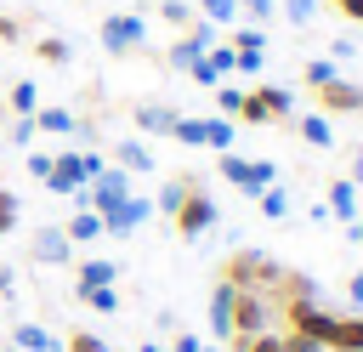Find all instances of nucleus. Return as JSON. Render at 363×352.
Returning a JSON list of instances; mask_svg holds the SVG:
<instances>
[{
    "label": "nucleus",
    "instance_id": "1",
    "mask_svg": "<svg viewBox=\"0 0 363 352\" xmlns=\"http://www.w3.org/2000/svg\"><path fill=\"white\" fill-rule=\"evenodd\" d=\"M176 210H170V221H176V233L182 238H199V233H210V221H216V204L204 199V182L193 176V170H176Z\"/></svg>",
    "mask_w": 363,
    "mask_h": 352
},
{
    "label": "nucleus",
    "instance_id": "2",
    "mask_svg": "<svg viewBox=\"0 0 363 352\" xmlns=\"http://www.w3.org/2000/svg\"><path fill=\"white\" fill-rule=\"evenodd\" d=\"M221 278H227L233 290H261V295L278 301V278H284V267H278L272 255H261V250H233L227 267H221Z\"/></svg>",
    "mask_w": 363,
    "mask_h": 352
},
{
    "label": "nucleus",
    "instance_id": "3",
    "mask_svg": "<svg viewBox=\"0 0 363 352\" xmlns=\"http://www.w3.org/2000/svg\"><path fill=\"white\" fill-rule=\"evenodd\" d=\"M261 329H278V301L261 295V290H238V295H233V341H227V346H244V341L261 335Z\"/></svg>",
    "mask_w": 363,
    "mask_h": 352
},
{
    "label": "nucleus",
    "instance_id": "4",
    "mask_svg": "<svg viewBox=\"0 0 363 352\" xmlns=\"http://www.w3.org/2000/svg\"><path fill=\"white\" fill-rule=\"evenodd\" d=\"M289 114H295V97L284 85H255V91H244V108H238L244 125H278Z\"/></svg>",
    "mask_w": 363,
    "mask_h": 352
},
{
    "label": "nucleus",
    "instance_id": "5",
    "mask_svg": "<svg viewBox=\"0 0 363 352\" xmlns=\"http://www.w3.org/2000/svg\"><path fill=\"white\" fill-rule=\"evenodd\" d=\"M210 45H216V23H204V17H193V23H187V28H182V34L170 40V51H164V62H170V68H187V62H199V57H204Z\"/></svg>",
    "mask_w": 363,
    "mask_h": 352
},
{
    "label": "nucleus",
    "instance_id": "6",
    "mask_svg": "<svg viewBox=\"0 0 363 352\" xmlns=\"http://www.w3.org/2000/svg\"><path fill=\"white\" fill-rule=\"evenodd\" d=\"M142 40H147V23H142V17H130V11H113V17H102V45H108L113 57H130V51H142Z\"/></svg>",
    "mask_w": 363,
    "mask_h": 352
},
{
    "label": "nucleus",
    "instance_id": "7",
    "mask_svg": "<svg viewBox=\"0 0 363 352\" xmlns=\"http://www.w3.org/2000/svg\"><path fill=\"white\" fill-rule=\"evenodd\" d=\"M216 170L227 176V182H238L244 193H261V187H272V165L261 159V165H250V159H233V153H221L216 159Z\"/></svg>",
    "mask_w": 363,
    "mask_h": 352
},
{
    "label": "nucleus",
    "instance_id": "8",
    "mask_svg": "<svg viewBox=\"0 0 363 352\" xmlns=\"http://www.w3.org/2000/svg\"><path fill=\"white\" fill-rule=\"evenodd\" d=\"M318 114H363V85H352V79L318 85Z\"/></svg>",
    "mask_w": 363,
    "mask_h": 352
},
{
    "label": "nucleus",
    "instance_id": "9",
    "mask_svg": "<svg viewBox=\"0 0 363 352\" xmlns=\"http://www.w3.org/2000/svg\"><path fill=\"white\" fill-rule=\"evenodd\" d=\"M28 255H34L40 267H62V261L74 255V244H68V233H62V227H40V233H34V244H28Z\"/></svg>",
    "mask_w": 363,
    "mask_h": 352
},
{
    "label": "nucleus",
    "instance_id": "10",
    "mask_svg": "<svg viewBox=\"0 0 363 352\" xmlns=\"http://www.w3.org/2000/svg\"><path fill=\"white\" fill-rule=\"evenodd\" d=\"M45 187H51V193H79V187H85V159H79V153H62V159H51V170H45Z\"/></svg>",
    "mask_w": 363,
    "mask_h": 352
},
{
    "label": "nucleus",
    "instance_id": "11",
    "mask_svg": "<svg viewBox=\"0 0 363 352\" xmlns=\"http://www.w3.org/2000/svg\"><path fill=\"white\" fill-rule=\"evenodd\" d=\"M233 284L227 278H216V290H210V335L216 341H233Z\"/></svg>",
    "mask_w": 363,
    "mask_h": 352
},
{
    "label": "nucleus",
    "instance_id": "12",
    "mask_svg": "<svg viewBox=\"0 0 363 352\" xmlns=\"http://www.w3.org/2000/svg\"><path fill=\"white\" fill-rule=\"evenodd\" d=\"M147 216H153V204H147V199H130V193H125V199H119V204H113V210H108L102 221H108V233H130V227H142Z\"/></svg>",
    "mask_w": 363,
    "mask_h": 352
},
{
    "label": "nucleus",
    "instance_id": "13",
    "mask_svg": "<svg viewBox=\"0 0 363 352\" xmlns=\"http://www.w3.org/2000/svg\"><path fill=\"white\" fill-rule=\"evenodd\" d=\"M62 233H68V244H91V238H102V233H108V221H102L96 210H85V204H79V216H68V227H62Z\"/></svg>",
    "mask_w": 363,
    "mask_h": 352
},
{
    "label": "nucleus",
    "instance_id": "14",
    "mask_svg": "<svg viewBox=\"0 0 363 352\" xmlns=\"http://www.w3.org/2000/svg\"><path fill=\"white\" fill-rule=\"evenodd\" d=\"M34 131H51V136H74V131H79V119H74L68 108H34Z\"/></svg>",
    "mask_w": 363,
    "mask_h": 352
},
{
    "label": "nucleus",
    "instance_id": "15",
    "mask_svg": "<svg viewBox=\"0 0 363 352\" xmlns=\"http://www.w3.org/2000/svg\"><path fill=\"white\" fill-rule=\"evenodd\" d=\"M11 335H17V346H23V352H62V335H45L40 324H17Z\"/></svg>",
    "mask_w": 363,
    "mask_h": 352
},
{
    "label": "nucleus",
    "instance_id": "16",
    "mask_svg": "<svg viewBox=\"0 0 363 352\" xmlns=\"http://www.w3.org/2000/svg\"><path fill=\"white\" fill-rule=\"evenodd\" d=\"M329 352H363V312L335 324V335H329Z\"/></svg>",
    "mask_w": 363,
    "mask_h": 352
},
{
    "label": "nucleus",
    "instance_id": "17",
    "mask_svg": "<svg viewBox=\"0 0 363 352\" xmlns=\"http://www.w3.org/2000/svg\"><path fill=\"white\" fill-rule=\"evenodd\" d=\"M170 125H176V114H170V108H159V102H142V108H136V131L170 136Z\"/></svg>",
    "mask_w": 363,
    "mask_h": 352
},
{
    "label": "nucleus",
    "instance_id": "18",
    "mask_svg": "<svg viewBox=\"0 0 363 352\" xmlns=\"http://www.w3.org/2000/svg\"><path fill=\"white\" fill-rule=\"evenodd\" d=\"M323 210H329V216H340V221H357V187H352V182H335Z\"/></svg>",
    "mask_w": 363,
    "mask_h": 352
},
{
    "label": "nucleus",
    "instance_id": "19",
    "mask_svg": "<svg viewBox=\"0 0 363 352\" xmlns=\"http://www.w3.org/2000/svg\"><path fill=\"white\" fill-rule=\"evenodd\" d=\"M113 278H119L113 261H102V255H96V261H79V290H102V284H113Z\"/></svg>",
    "mask_w": 363,
    "mask_h": 352
},
{
    "label": "nucleus",
    "instance_id": "20",
    "mask_svg": "<svg viewBox=\"0 0 363 352\" xmlns=\"http://www.w3.org/2000/svg\"><path fill=\"white\" fill-rule=\"evenodd\" d=\"M295 131H301L312 148H329V142H335V131H329V119H323V114H301V119H295Z\"/></svg>",
    "mask_w": 363,
    "mask_h": 352
},
{
    "label": "nucleus",
    "instance_id": "21",
    "mask_svg": "<svg viewBox=\"0 0 363 352\" xmlns=\"http://www.w3.org/2000/svg\"><path fill=\"white\" fill-rule=\"evenodd\" d=\"M113 153H119V170H130V176H142V170H153V153H147L142 142H119Z\"/></svg>",
    "mask_w": 363,
    "mask_h": 352
},
{
    "label": "nucleus",
    "instance_id": "22",
    "mask_svg": "<svg viewBox=\"0 0 363 352\" xmlns=\"http://www.w3.org/2000/svg\"><path fill=\"white\" fill-rule=\"evenodd\" d=\"M255 210H261L267 221H284V216H289V199H284V187H278V182H272V187H261V193H255Z\"/></svg>",
    "mask_w": 363,
    "mask_h": 352
},
{
    "label": "nucleus",
    "instance_id": "23",
    "mask_svg": "<svg viewBox=\"0 0 363 352\" xmlns=\"http://www.w3.org/2000/svg\"><path fill=\"white\" fill-rule=\"evenodd\" d=\"M34 57H40V62H68L74 51H68L62 34H40V40H34Z\"/></svg>",
    "mask_w": 363,
    "mask_h": 352
},
{
    "label": "nucleus",
    "instance_id": "24",
    "mask_svg": "<svg viewBox=\"0 0 363 352\" xmlns=\"http://www.w3.org/2000/svg\"><path fill=\"white\" fill-rule=\"evenodd\" d=\"M204 148L227 153V148H233V119H204Z\"/></svg>",
    "mask_w": 363,
    "mask_h": 352
},
{
    "label": "nucleus",
    "instance_id": "25",
    "mask_svg": "<svg viewBox=\"0 0 363 352\" xmlns=\"http://www.w3.org/2000/svg\"><path fill=\"white\" fill-rule=\"evenodd\" d=\"M62 352H108V341L91 335V329H68V335H62Z\"/></svg>",
    "mask_w": 363,
    "mask_h": 352
},
{
    "label": "nucleus",
    "instance_id": "26",
    "mask_svg": "<svg viewBox=\"0 0 363 352\" xmlns=\"http://www.w3.org/2000/svg\"><path fill=\"white\" fill-rule=\"evenodd\" d=\"M6 102H11V108H17V114H34V108H40V91H34V85H28V79H17V85H11V91H6Z\"/></svg>",
    "mask_w": 363,
    "mask_h": 352
},
{
    "label": "nucleus",
    "instance_id": "27",
    "mask_svg": "<svg viewBox=\"0 0 363 352\" xmlns=\"http://www.w3.org/2000/svg\"><path fill=\"white\" fill-rule=\"evenodd\" d=\"M170 136H176V142H187V148H204V119H182V114H176Z\"/></svg>",
    "mask_w": 363,
    "mask_h": 352
},
{
    "label": "nucleus",
    "instance_id": "28",
    "mask_svg": "<svg viewBox=\"0 0 363 352\" xmlns=\"http://www.w3.org/2000/svg\"><path fill=\"white\" fill-rule=\"evenodd\" d=\"M159 23L187 28V23H193V6H187V0H159Z\"/></svg>",
    "mask_w": 363,
    "mask_h": 352
},
{
    "label": "nucleus",
    "instance_id": "29",
    "mask_svg": "<svg viewBox=\"0 0 363 352\" xmlns=\"http://www.w3.org/2000/svg\"><path fill=\"white\" fill-rule=\"evenodd\" d=\"M227 45H233V51H261V45H267V34H261V28H233V34H227Z\"/></svg>",
    "mask_w": 363,
    "mask_h": 352
},
{
    "label": "nucleus",
    "instance_id": "30",
    "mask_svg": "<svg viewBox=\"0 0 363 352\" xmlns=\"http://www.w3.org/2000/svg\"><path fill=\"white\" fill-rule=\"evenodd\" d=\"M301 79H306V85L318 91V85H329V79H340V74H335V62H318V57H312V62L301 68Z\"/></svg>",
    "mask_w": 363,
    "mask_h": 352
},
{
    "label": "nucleus",
    "instance_id": "31",
    "mask_svg": "<svg viewBox=\"0 0 363 352\" xmlns=\"http://www.w3.org/2000/svg\"><path fill=\"white\" fill-rule=\"evenodd\" d=\"M216 108H221V114H227V119H233V114H238V108H244V91H238V85H227V79H221V85H216Z\"/></svg>",
    "mask_w": 363,
    "mask_h": 352
},
{
    "label": "nucleus",
    "instance_id": "32",
    "mask_svg": "<svg viewBox=\"0 0 363 352\" xmlns=\"http://www.w3.org/2000/svg\"><path fill=\"white\" fill-rule=\"evenodd\" d=\"M79 301H85V307H96V312H119V295H113L108 284H102V290H79Z\"/></svg>",
    "mask_w": 363,
    "mask_h": 352
},
{
    "label": "nucleus",
    "instance_id": "33",
    "mask_svg": "<svg viewBox=\"0 0 363 352\" xmlns=\"http://www.w3.org/2000/svg\"><path fill=\"white\" fill-rule=\"evenodd\" d=\"M233 17H238V0H204V23H227L233 28Z\"/></svg>",
    "mask_w": 363,
    "mask_h": 352
},
{
    "label": "nucleus",
    "instance_id": "34",
    "mask_svg": "<svg viewBox=\"0 0 363 352\" xmlns=\"http://www.w3.org/2000/svg\"><path fill=\"white\" fill-rule=\"evenodd\" d=\"M284 17L289 23H312L318 17V0H284Z\"/></svg>",
    "mask_w": 363,
    "mask_h": 352
},
{
    "label": "nucleus",
    "instance_id": "35",
    "mask_svg": "<svg viewBox=\"0 0 363 352\" xmlns=\"http://www.w3.org/2000/svg\"><path fill=\"white\" fill-rule=\"evenodd\" d=\"M11 227H17V193L0 187V233H11Z\"/></svg>",
    "mask_w": 363,
    "mask_h": 352
},
{
    "label": "nucleus",
    "instance_id": "36",
    "mask_svg": "<svg viewBox=\"0 0 363 352\" xmlns=\"http://www.w3.org/2000/svg\"><path fill=\"white\" fill-rule=\"evenodd\" d=\"M11 142H17V148L34 142V114H17V119H11Z\"/></svg>",
    "mask_w": 363,
    "mask_h": 352
},
{
    "label": "nucleus",
    "instance_id": "37",
    "mask_svg": "<svg viewBox=\"0 0 363 352\" xmlns=\"http://www.w3.org/2000/svg\"><path fill=\"white\" fill-rule=\"evenodd\" d=\"M238 11H244V17H255V23H267V17L278 11V0H238Z\"/></svg>",
    "mask_w": 363,
    "mask_h": 352
},
{
    "label": "nucleus",
    "instance_id": "38",
    "mask_svg": "<svg viewBox=\"0 0 363 352\" xmlns=\"http://www.w3.org/2000/svg\"><path fill=\"white\" fill-rule=\"evenodd\" d=\"M284 352H329V346H318L312 335H284Z\"/></svg>",
    "mask_w": 363,
    "mask_h": 352
},
{
    "label": "nucleus",
    "instance_id": "39",
    "mask_svg": "<svg viewBox=\"0 0 363 352\" xmlns=\"http://www.w3.org/2000/svg\"><path fill=\"white\" fill-rule=\"evenodd\" d=\"M23 40V23L17 17H0V45H17Z\"/></svg>",
    "mask_w": 363,
    "mask_h": 352
},
{
    "label": "nucleus",
    "instance_id": "40",
    "mask_svg": "<svg viewBox=\"0 0 363 352\" xmlns=\"http://www.w3.org/2000/svg\"><path fill=\"white\" fill-rule=\"evenodd\" d=\"M23 165H28V176H40V182H45V170H51V153H28Z\"/></svg>",
    "mask_w": 363,
    "mask_h": 352
},
{
    "label": "nucleus",
    "instance_id": "41",
    "mask_svg": "<svg viewBox=\"0 0 363 352\" xmlns=\"http://www.w3.org/2000/svg\"><path fill=\"white\" fill-rule=\"evenodd\" d=\"M340 17H352V23H363V0H329Z\"/></svg>",
    "mask_w": 363,
    "mask_h": 352
},
{
    "label": "nucleus",
    "instance_id": "42",
    "mask_svg": "<svg viewBox=\"0 0 363 352\" xmlns=\"http://www.w3.org/2000/svg\"><path fill=\"white\" fill-rule=\"evenodd\" d=\"M170 352H204L199 335H170Z\"/></svg>",
    "mask_w": 363,
    "mask_h": 352
},
{
    "label": "nucleus",
    "instance_id": "43",
    "mask_svg": "<svg viewBox=\"0 0 363 352\" xmlns=\"http://www.w3.org/2000/svg\"><path fill=\"white\" fill-rule=\"evenodd\" d=\"M346 295H352V301L363 307V273H352V278H346Z\"/></svg>",
    "mask_w": 363,
    "mask_h": 352
},
{
    "label": "nucleus",
    "instance_id": "44",
    "mask_svg": "<svg viewBox=\"0 0 363 352\" xmlns=\"http://www.w3.org/2000/svg\"><path fill=\"white\" fill-rule=\"evenodd\" d=\"M346 182H352V187H363V153L352 159V176H346Z\"/></svg>",
    "mask_w": 363,
    "mask_h": 352
},
{
    "label": "nucleus",
    "instance_id": "45",
    "mask_svg": "<svg viewBox=\"0 0 363 352\" xmlns=\"http://www.w3.org/2000/svg\"><path fill=\"white\" fill-rule=\"evenodd\" d=\"M6 284H11V267H0V295H6Z\"/></svg>",
    "mask_w": 363,
    "mask_h": 352
},
{
    "label": "nucleus",
    "instance_id": "46",
    "mask_svg": "<svg viewBox=\"0 0 363 352\" xmlns=\"http://www.w3.org/2000/svg\"><path fill=\"white\" fill-rule=\"evenodd\" d=\"M136 352H159V346H153V341H142V346H136Z\"/></svg>",
    "mask_w": 363,
    "mask_h": 352
},
{
    "label": "nucleus",
    "instance_id": "47",
    "mask_svg": "<svg viewBox=\"0 0 363 352\" xmlns=\"http://www.w3.org/2000/svg\"><path fill=\"white\" fill-rule=\"evenodd\" d=\"M0 352H11V346H0Z\"/></svg>",
    "mask_w": 363,
    "mask_h": 352
},
{
    "label": "nucleus",
    "instance_id": "48",
    "mask_svg": "<svg viewBox=\"0 0 363 352\" xmlns=\"http://www.w3.org/2000/svg\"><path fill=\"white\" fill-rule=\"evenodd\" d=\"M357 233H363V227H357Z\"/></svg>",
    "mask_w": 363,
    "mask_h": 352
}]
</instances>
